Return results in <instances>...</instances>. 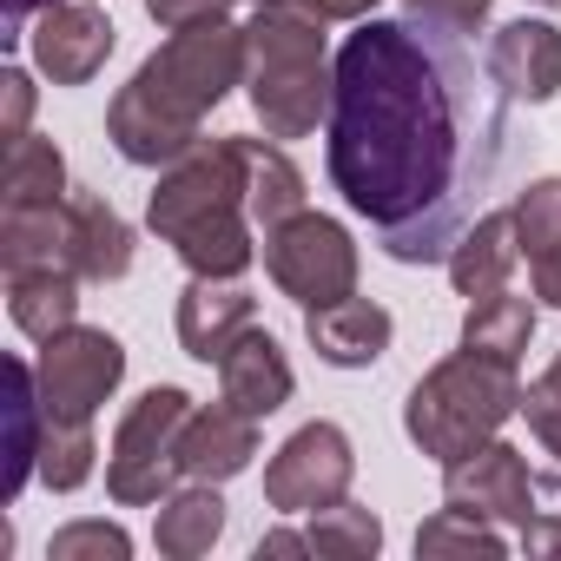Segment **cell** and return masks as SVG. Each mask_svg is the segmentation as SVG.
I'll use <instances>...</instances> for the list:
<instances>
[{"label":"cell","instance_id":"cell-1","mask_svg":"<svg viewBox=\"0 0 561 561\" xmlns=\"http://www.w3.org/2000/svg\"><path fill=\"white\" fill-rule=\"evenodd\" d=\"M522 119L489 60L430 21H364L331 67V179L397 264H449L515 172Z\"/></svg>","mask_w":561,"mask_h":561},{"label":"cell","instance_id":"cell-12","mask_svg":"<svg viewBox=\"0 0 561 561\" xmlns=\"http://www.w3.org/2000/svg\"><path fill=\"white\" fill-rule=\"evenodd\" d=\"M113 54V21L100 8H47L34 27V60L54 87H80L106 67Z\"/></svg>","mask_w":561,"mask_h":561},{"label":"cell","instance_id":"cell-35","mask_svg":"<svg viewBox=\"0 0 561 561\" xmlns=\"http://www.w3.org/2000/svg\"><path fill=\"white\" fill-rule=\"evenodd\" d=\"M305 14H318V21H364L377 0H298Z\"/></svg>","mask_w":561,"mask_h":561},{"label":"cell","instance_id":"cell-33","mask_svg":"<svg viewBox=\"0 0 561 561\" xmlns=\"http://www.w3.org/2000/svg\"><path fill=\"white\" fill-rule=\"evenodd\" d=\"M0 93H8V126H0V139H27V113H34V80L27 73H8L0 80Z\"/></svg>","mask_w":561,"mask_h":561},{"label":"cell","instance_id":"cell-13","mask_svg":"<svg viewBox=\"0 0 561 561\" xmlns=\"http://www.w3.org/2000/svg\"><path fill=\"white\" fill-rule=\"evenodd\" d=\"M489 73L508 100H554L561 93V34L548 21H508L489 41Z\"/></svg>","mask_w":561,"mask_h":561},{"label":"cell","instance_id":"cell-6","mask_svg":"<svg viewBox=\"0 0 561 561\" xmlns=\"http://www.w3.org/2000/svg\"><path fill=\"white\" fill-rule=\"evenodd\" d=\"M0 257L8 271H73V277H126L133 231L93 192L54 205H8L0 218Z\"/></svg>","mask_w":561,"mask_h":561},{"label":"cell","instance_id":"cell-17","mask_svg":"<svg viewBox=\"0 0 561 561\" xmlns=\"http://www.w3.org/2000/svg\"><path fill=\"white\" fill-rule=\"evenodd\" d=\"M251 456H257V416H244V410H231V403L192 410L185 443H179V462H185L192 482H225V476H238Z\"/></svg>","mask_w":561,"mask_h":561},{"label":"cell","instance_id":"cell-25","mask_svg":"<svg viewBox=\"0 0 561 561\" xmlns=\"http://www.w3.org/2000/svg\"><path fill=\"white\" fill-rule=\"evenodd\" d=\"M377 541H383L377 515L351 508V502H331L311 522V554H331V561H364V554H377Z\"/></svg>","mask_w":561,"mask_h":561},{"label":"cell","instance_id":"cell-32","mask_svg":"<svg viewBox=\"0 0 561 561\" xmlns=\"http://www.w3.org/2000/svg\"><path fill=\"white\" fill-rule=\"evenodd\" d=\"M522 410H528V430L541 436V449L561 456V397H548V390H522Z\"/></svg>","mask_w":561,"mask_h":561},{"label":"cell","instance_id":"cell-23","mask_svg":"<svg viewBox=\"0 0 561 561\" xmlns=\"http://www.w3.org/2000/svg\"><path fill=\"white\" fill-rule=\"evenodd\" d=\"M244 152H251V218L271 231V225H285L291 211H305V172L277 152V146H257V139H244Z\"/></svg>","mask_w":561,"mask_h":561},{"label":"cell","instance_id":"cell-10","mask_svg":"<svg viewBox=\"0 0 561 561\" xmlns=\"http://www.w3.org/2000/svg\"><path fill=\"white\" fill-rule=\"evenodd\" d=\"M357 462H351V436L337 423H305L285 449L271 456L264 469V502L285 508V515H305V508H331L344 502Z\"/></svg>","mask_w":561,"mask_h":561},{"label":"cell","instance_id":"cell-3","mask_svg":"<svg viewBox=\"0 0 561 561\" xmlns=\"http://www.w3.org/2000/svg\"><path fill=\"white\" fill-rule=\"evenodd\" d=\"M146 218L198 277H238L251 264V231H244L251 152H244V139H198L185 159H172Z\"/></svg>","mask_w":561,"mask_h":561},{"label":"cell","instance_id":"cell-8","mask_svg":"<svg viewBox=\"0 0 561 561\" xmlns=\"http://www.w3.org/2000/svg\"><path fill=\"white\" fill-rule=\"evenodd\" d=\"M185 423H192V397L185 390H146L119 436H113V456H106V489L119 502H159L172 476H185L179 462V443H185Z\"/></svg>","mask_w":561,"mask_h":561},{"label":"cell","instance_id":"cell-40","mask_svg":"<svg viewBox=\"0 0 561 561\" xmlns=\"http://www.w3.org/2000/svg\"><path fill=\"white\" fill-rule=\"evenodd\" d=\"M251 8H277V0H251Z\"/></svg>","mask_w":561,"mask_h":561},{"label":"cell","instance_id":"cell-30","mask_svg":"<svg viewBox=\"0 0 561 561\" xmlns=\"http://www.w3.org/2000/svg\"><path fill=\"white\" fill-rule=\"evenodd\" d=\"M80 554H113V561H126V535L106 528V522H73V528H60V535H54V561H80Z\"/></svg>","mask_w":561,"mask_h":561},{"label":"cell","instance_id":"cell-21","mask_svg":"<svg viewBox=\"0 0 561 561\" xmlns=\"http://www.w3.org/2000/svg\"><path fill=\"white\" fill-rule=\"evenodd\" d=\"M528 337H535V311H528V298L489 291V298L469 305V324H462V344H469V351L502 357V364H522Z\"/></svg>","mask_w":561,"mask_h":561},{"label":"cell","instance_id":"cell-34","mask_svg":"<svg viewBox=\"0 0 561 561\" xmlns=\"http://www.w3.org/2000/svg\"><path fill=\"white\" fill-rule=\"evenodd\" d=\"M528 277H535V298L561 311V244H554V251H541V257H528Z\"/></svg>","mask_w":561,"mask_h":561},{"label":"cell","instance_id":"cell-29","mask_svg":"<svg viewBox=\"0 0 561 561\" xmlns=\"http://www.w3.org/2000/svg\"><path fill=\"white\" fill-rule=\"evenodd\" d=\"M410 21H430V27H449V34H476L489 21V0H403Z\"/></svg>","mask_w":561,"mask_h":561},{"label":"cell","instance_id":"cell-18","mask_svg":"<svg viewBox=\"0 0 561 561\" xmlns=\"http://www.w3.org/2000/svg\"><path fill=\"white\" fill-rule=\"evenodd\" d=\"M515 257H522L515 211H489V218H476V225L456 238V251H449V277H456V291H462V298H489V291L508 285Z\"/></svg>","mask_w":561,"mask_h":561},{"label":"cell","instance_id":"cell-28","mask_svg":"<svg viewBox=\"0 0 561 561\" xmlns=\"http://www.w3.org/2000/svg\"><path fill=\"white\" fill-rule=\"evenodd\" d=\"M515 238H522V257H541L561 244V179H541L515 198Z\"/></svg>","mask_w":561,"mask_h":561},{"label":"cell","instance_id":"cell-4","mask_svg":"<svg viewBox=\"0 0 561 561\" xmlns=\"http://www.w3.org/2000/svg\"><path fill=\"white\" fill-rule=\"evenodd\" d=\"M244 80H251V106L271 139H305L318 126V113L331 106L324 21L305 14L298 0L257 8L244 27Z\"/></svg>","mask_w":561,"mask_h":561},{"label":"cell","instance_id":"cell-38","mask_svg":"<svg viewBox=\"0 0 561 561\" xmlns=\"http://www.w3.org/2000/svg\"><path fill=\"white\" fill-rule=\"evenodd\" d=\"M47 8H60V0H8V41H21L27 14H47Z\"/></svg>","mask_w":561,"mask_h":561},{"label":"cell","instance_id":"cell-22","mask_svg":"<svg viewBox=\"0 0 561 561\" xmlns=\"http://www.w3.org/2000/svg\"><path fill=\"white\" fill-rule=\"evenodd\" d=\"M218 528H225V502H218L211 482H198V489H185V495H172L159 508V548L179 554V561L185 554H205L218 541Z\"/></svg>","mask_w":561,"mask_h":561},{"label":"cell","instance_id":"cell-15","mask_svg":"<svg viewBox=\"0 0 561 561\" xmlns=\"http://www.w3.org/2000/svg\"><path fill=\"white\" fill-rule=\"evenodd\" d=\"M218 383H225V403H231V410L271 416V410H285V397H291V364H285V351H277L271 331L251 324V331L218 357Z\"/></svg>","mask_w":561,"mask_h":561},{"label":"cell","instance_id":"cell-36","mask_svg":"<svg viewBox=\"0 0 561 561\" xmlns=\"http://www.w3.org/2000/svg\"><path fill=\"white\" fill-rule=\"evenodd\" d=\"M522 548H528V554H561V522H541V515H535V522L522 528Z\"/></svg>","mask_w":561,"mask_h":561},{"label":"cell","instance_id":"cell-19","mask_svg":"<svg viewBox=\"0 0 561 561\" xmlns=\"http://www.w3.org/2000/svg\"><path fill=\"white\" fill-rule=\"evenodd\" d=\"M80 277L73 271H8V311H14V324L27 331V337H60L67 324H73V311H80Z\"/></svg>","mask_w":561,"mask_h":561},{"label":"cell","instance_id":"cell-27","mask_svg":"<svg viewBox=\"0 0 561 561\" xmlns=\"http://www.w3.org/2000/svg\"><path fill=\"white\" fill-rule=\"evenodd\" d=\"M416 548L423 554H449V548H462V554H502V535L489 528V515H469V508L449 502L436 522L416 528Z\"/></svg>","mask_w":561,"mask_h":561},{"label":"cell","instance_id":"cell-26","mask_svg":"<svg viewBox=\"0 0 561 561\" xmlns=\"http://www.w3.org/2000/svg\"><path fill=\"white\" fill-rule=\"evenodd\" d=\"M41 476H47L54 489H80V482L93 476V430H87V423H67V416H47Z\"/></svg>","mask_w":561,"mask_h":561},{"label":"cell","instance_id":"cell-14","mask_svg":"<svg viewBox=\"0 0 561 561\" xmlns=\"http://www.w3.org/2000/svg\"><path fill=\"white\" fill-rule=\"evenodd\" d=\"M251 324H257V305L238 285H225V277H198V285H185V298H179V344L198 364H218Z\"/></svg>","mask_w":561,"mask_h":561},{"label":"cell","instance_id":"cell-9","mask_svg":"<svg viewBox=\"0 0 561 561\" xmlns=\"http://www.w3.org/2000/svg\"><path fill=\"white\" fill-rule=\"evenodd\" d=\"M119 377H126V351H119V337H106V331L67 324V331L47 337V351H41V403H47V416L93 423V410L113 397Z\"/></svg>","mask_w":561,"mask_h":561},{"label":"cell","instance_id":"cell-24","mask_svg":"<svg viewBox=\"0 0 561 561\" xmlns=\"http://www.w3.org/2000/svg\"><path fill=\"white\" fill-rule=\"evenodd\" d=\"M67 198V165L54 152V139H14L8 146V205H54Z\"/></svg>","mask_w":561,"mask_h":561},{"label":"cell","instance_id":"cell-11","mask_svg":"<svg viewBox=\"0 0 561 561\" xmlns=\"http://www.w3.org/2000/svg\"><path fill=\"white\" fill-rule=\"evenodd\" d=\"M449 502L469 508V515H502V522L528 528V522H535V482H528L522 449L482 443L476 456L449 462Z\"/></svg>","mask_w":561,"mask_h":561},{"label":"cell","instance_id":"cell-7","mask_svg":"<svg viewBox=\"0 0 561 561\" xmlns=\"http://www.w3.org/2000/svg\"><path fill=\"white\" fill-rule=\"evenodd\" d=\"M264 271L285 298H298L305 311H324L357 291V244L337 218L291 211L285 225L264 231Z\"/></svg>","mask_w":561,"mask_h":561},{"label":"cell","instance_id":"cell-16","mask_svg":"<svg viewBox=\"0 0 561 561\" xmlns=\"http://www.w3.org/2000/svg\"><path fill=\"white\" fill-rule=\"evenodd\" d=\"M305 337L318 344L324 364L337 370H370L390 351V311L370 298H337L324 311H305Z\"/></svg>","mask_w":561,"mask_h":561},{"label":"cell","instance_id":"cell-31","mask_svg":"<svg viewBox=\"0 0 561 561\" xmlns=\"http://www.w3.org/2000/svg\"><path fill=\"white\" fill-rule=\"evenodd\" d=\"M146 8H152V21H159V27L185 34V27H211V21H225L231 0H146Z\"/></svg>","mask_w":561,"mask_h":561},{"label":"cell","instance_id":"cell-5","mask_svg":"<svg viewBox=\"0 0 561 561\" xmlns=\"http://www.w3.org/2000/svg\"><path fill=\"white\" fill-rule=\"evenodd\" d=\"M508 410H522L515 364L482 357V351L462 344V357L436 364V370L410 390L403 430L423 443V456H436V462L449 469V462L476 456L482 443H495V430L508 423Z\"/></svg>","mask_w":561,"mask_h":561},{"label":"cell","instance_id":"cell-37","mask_svg":"<svg viewBox=\"0 0 561 561\" xmlns=\"http://www.w3.org/2000/svg\"><path fill=\"white\" fill-rule=\"evenodd\" d=\"M264 554H311V535H291V528H285V535H264V541H257V561H264Z\"/></svg>","mask_w":561,"mask_h":561},{"label":"cell","instance_id":"cell-20","mask_svg":"<svg viewBox=\"0 0 561 561\" xmlns=\"http://www.w3.org/2000/svg\"><path fill=\"white\" fill-rule=\"evenodd\" d=\"M41 436H47V403H41V370L27 357L8 364V502L21 495V482L34 476V456H41Z\"/></svg>","mask_w":561,"mask_h":561},{"label":"cell","instance_id":"cell-2","mask_svg":"<svg viewBox=\"0 0 561 561\" xmlns=\"http://www.w3.org/2000/svg\"><path fill=\"white\" fill-rule=\"evenodd\" d=\"M244 80V27H185L172 34L133 87L113 100L106 133L133 165H172L198 146V119Z\"/></svg>","mask_w":561,"mask_h":561},{"label":"cell","instance_id":"cell-39","mask_svg":"<svg viewBox=\"0 0 561 561\" xmlns=\"http://www.w3.org/2000/svg\"><path fill=\"white\" fill-rule=\"evenodd\" d=\"M535 390H548V397H561V357H554V364H548V377H541V383H535Z\"/></svg>","mask_w":561,"mask_h":561}]
</instances>
